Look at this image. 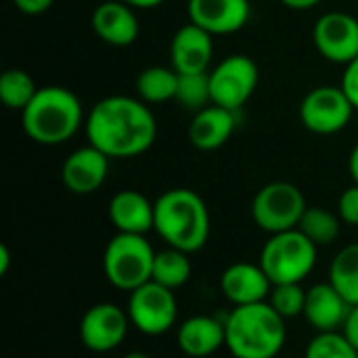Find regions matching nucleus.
I'll return each instance as SVG.
<instances>
[{
  "label": "nucleus",
  "mask_w": 358,
  "mask_h": 358,
  "mask_svg": "<svg viewBox=\"0 0 358 358\" xmlns=\"http://www.w3.org/2000/svg\"><path fill=\"white\" fill-rule=\"evenodd\" d=\"M355 111L357 109L342 86H317L300 103V120L304 128L323 136L344 130Z\"/></svg>",
  "instance_id": "obj_10"
},
{
  "label": "nucleus",
  "mask_w": 358,
  "mask_h": 358,
  "mask_svg": "<svg viewBox=\"0 0 358 358\" xmlns=\"http://www.w3.org/2000/svg\"><path fill=\"white\" fill-rule=\"evenodd\" d=\"M258 65L248 55H231L210 71L212 103L239 111L258 88Z\"/></svg>",
  "instance_id": "obj_9"
},
{
  "label": "nucleus",
  "mask_w": 358,
  "mask_h": 358,
  "mask_svg": "<svg viewBox=\"0 0 358 358\" xmlns=\"http://www.w3.org/2000/svg\"><path fill=\"white\" fill-rule=\"evenodd\" d=\"M13 4H15V8L19 13L29 15V17H36V15L46 13L55 4V0H13Z\"/></svg>",
  "instance_id": "obj_32"
},
{
  "label": "nucleus",
  "mask_w": 358,
  "mask_h": 358,
  "mask_svg": "<svg viewBox=\"0 0 358 358\" xmlns=\"http://www.w3.org/2000/svg\"><path fill=\"white\" fill-rule=\"evenodd\" d=\"M92 31L109 46H130L136 42L141 23L136 8L122 0H105L92 10Z\"/></svg>",
  "instance_id": "obj_17"
},
{
  "label": "nucleus",
  "mask_w": 358,
  "mask_h": 358,
  "mask_svg": "<svg viewBox=\"0 0 358 358\" xmlns=\"http://www.w3.org/2000/svg\"><path fill=\"white\" fill-rule=\"evenodd\" d=\"M298 229L317 248H325V245H331L340 237L342 218H340V214H336L327 208H306Z\"/></svg>",
  "instance_id": "obj_25"
},
{
  "label": "nucleus",
  "mask_w": 358,
  "mask_h": 358,
  "mask_svg": "<svg viewBox=\"0 0 358 358\" xmlns=\"http://www.w3.org/2000/svg\"><path fill=\"white\" fill-rule=\"evenodd\" d=\"M130 325L126 308L113 302H101L84 313L80 321V342L90 352L105 355L124 344Z\"/></svg>",
  "instance_id": "obj_11"
},
{
  "label": "nucleus",
  "mask_w": 358,
  "mask_h": 358,
  "mask_svg": "<svg viewBox=\"0 0 358 358\" xmlns=\"http://www.w3.org/2000/svg\"><path fill=\"white\" fill-rule=\"evenodd\" d=\"M271 289H273V283L260 264L233 262L231 266L224 268L220 277V292L233 306L266 302L271 296Z\"/></svg>",
  "instance_id": "obj_16"
},
{
  "label": "nucleus",
  "mask_w": 358,
  "mask_h": 358,
  "mask_svg": "<svg viewBox=\"0 0 358 358\" xmlns=\"http://www.w3.org/2000/svg\"><path fill=\"white\" fill-rule=\"evenodd\" d=\"M178 105L199 111L208 105H212V92H210V71L203 73H178V90L176 99Z\"/></svg>",
  "instance_id": "obj_27"
},
{
  "label": "nucleus",
  "mask_w": 358,
  "mask_h": 358,
  "mask_svg": "<svg viewBox=\"0 0 358 358\" xmlns=\"http://www.w3.org/2000/svg\"><path fill=\"white\" fill-rule=\"evenodd\" d=\"M178 71L174 67L151 65L143 69L136 78V94L147 105H162L176 99Z\"/></svg>",
  "instance_id": "obj_22"
},
{
  "label": "nucleus",
  "mask_w": 358,
  "mask_h": 358,
  "mask_svg": "<svg viewBox=\"0 0 358 358\" xmlns=\"http://www.w3.org/2000/svg\"><path fill=\"white\" fill-rule=\"evenodd\" d=\"M304 358H358V350L342 331H325L308 342Z\"/></svg>",
  "instance_id": "obj_28"
},
{
  "label": "nucleus",
  "mask_w": 358,
  "mask_h": 358,
  "mask_svg": "<svg viewBox=\"0 0 358 358\" xmlns=\"http://www.w3.org/2000/svg\"><path fill=\"white\" fill-rule=\"evenodd\" d=\"M10 268V252L6 243H0V275L4 277Z\"/></svg>",
  "instance_id": "obj_35"
},
{
  "label": "nucleus",
  "mask_w": 358,
  "mask_h": 358,
  "mask_svg": "<svg viewBox=\"0 0 358 358\" xmlns=\"http://www.w3.org/2000/svg\"><path fill=\"white\" fill-rule=\"evenodd\" d=\"M340 331L346 336V340L358 350V304L357 306H350L348 317H346V321H344Z\"/></svg>",
  "instance_id": "obj_33"
},
{
  "label": "nucleus",
  "mask_w": 358,
  "mask_h": 358,
  "mask_svg": "<svg viewBox=\"0 0 358 358\" xmlns=\"http://www.w3.org/2000/svg\"><path fill=\"white\" fill-rule=\"evenodd\" d=\"M313 42L321 57L348 65L358 57V19L344 10H331L317 19Z\"/></svg>",
  "instance_id": "obj_12"
},
{
  "label": "nucleus",
  "mask_w": 358,
  "mask_h": 358,
  "mask_svg": "<svg viewBox=\"0 0 358 358\" xmlns=\"http://www.w3.org/2000/svg\"><path fill=\"white\" fill-rule=\"evenodd\" d=\"M155 250L145 235L115 233L103 252V273L120 292H134L151 281Z\"/></svg>",
  "instance_id": "obj_6"
},
{
  "label": "nucleus",
  "mask_w": 358,
  "mask_h": 358,
  "mask_svg": "<svg viewBox=\"0 0 358 358\" xmlns=\"http://www.w3.org/2000/svg\"><path fill=\"white\" fill-rule=\"evenodd\" d=\"M189 21L212 36H229L243 29L252 17L250 0H189Z\"/></svg>",
  "instance_id": "obj_13"
},
{
  "label": "nucleus",
  "mask_w": 358,
  "mask_h": 358,
  "mask_svg": "<svg viewBox=\"0 0 358 358\" xmlns=\"http://www.w3.org/2000/svg\"><path fill=\"white\" fill-rule=\"evenodd\" d=\"M153 231L168 248L195 254L210 239V210L191 189H170L155 199Z\"/></svg>",
  "instance_id": "obj_3"
},
{
  "label": "nucleus",
  "mask_w": 358,
  "mask_h": 358,
  "mask_svg": "<svg viewBox=\"0 0 358 358\" xmlns=\"http://www.w3.org/2000/svg\"><path fill=\"white\" fill-rule=\"evenodd\" d=\"M348 170H350L352 182L358 185V143L355 145V149L350 151V157H348Z\"/></svg>",
  "instance_id": "obj_36"
},
{
  "label": "nucleus",
  "mask_w": 358,
  "mask_h": 358,
  "mask_svg": "<svg viewBox=\"0 0 358 358\" xmlns=\"http://www.w3.org/2000/svg\"><path fill=\"white\" fill-rule=\"evenodd\" d=\"M86 122L80 99L63 86H44L21 111L27 138L38 145H61L78 134Z\"/></svg>",
  "instance_id": "obj_4"
},
{
  "label": "nucleus",
  "mask_w": 358,
  "mask_h": 358,
  "mask_svg": "<svg viewBox=\"0 0 358 358\" xmlns=\"http://www.w3.org/2000/svg\"><path fill=\"white\" fill-rule=\"evenodd\" d=\"M122 2H126V4H130L132 8H155V6H159V4H164L166 0H122Z\"/></svg>",
  "instance_id": "obj_37"
},
{
  "label": "nucleus",
  "mask_w": 358,
  "mask_h": 358,
  "mask_svg": "<svg viewBox=\"0 0 358 358\" xmlns=\"http://www.w3.org/2000/svg\"><path fill=\"white\" fill-rule=\"evenodd\" d=\"M84 130L88 143L109 159H130L147 153L157 138L151 105L138 96L111 94L92 105Z\"/></svg>",
  "instance_id": "obj_1"
},
{
  "label": "nucleus",
  "mask_w": 358,
  "mask_h": 358,
  "mask_svg": "<svg viewBox=\"0 0 358 358\" xmlns=\"http://www.w3.org/2000/svg\"><path fill=\"white\" fill-rule=\"evenodd\" d=\"M342 90L346 92V96L350 99L352 107L358 111V57L355 61H350L348 65H344V73H342Z\"/></svg>",
  "instance_id": "obj_31"
},
{
  "label": "nucleus",
  "mask_w": 358,
  "mask_h": 358,
  "mask_svg": "<svg viewBox=\"0 0 358 358\" xmlns=\"http://www.w3.org/2000/svg\"><path fill=\"white\" fill-rule=\"evenodd\" d=\"M285 321L296 319L300 315H304V306H306V289L302 287V283H281V285H273L271 296L266 300Z\"/></svg>",
  "instance_id": "obj_29"
},
{
  "label": "nucleus",
  "mask_w": 358,
  "mask_h": 358,
  "mask_svg": "<svg viewBox=\"0 0 358 358\" xmlns=\"http://www.w3.org/2000/svg\"><path fill=\"white\" fill-rule=\"evenodd\" d=\"M107 214L117 233L147 235L155 224V201L141 191L124 189L109 199Z\"/></svg>",
  "instance_id": "obj_18"
},
{
  "label": "nucleus",
  "mask_w": 358,
  "mask_h": 358,
  "mask_svg": "<svg viewBox=\"0 0 358 358\" xmlns=\"http://www.w3.org/2000/svg\"><path fill=\"white\" fill-rule=\"evenodd\" d=\"M122 358H151L149 355H145V352H128V355H124Z\"/></svg>",
  "instance_id": "obj_38"
},
{
  "label": "nucleus",
  "mask_w": 358,
  "mask_h": 358,
  "mask_svg": "<svg viewBox=\"0 0 358 358\" xmlns=\"http://www.w3.org/2000/svg\"><path fill=\"white\" fill-rule=\"evenodd\" d=\"M338 214L344 224L358 227V185L348 187L338 201Z\"/></svg>",
  "instance_id": "obj_30"
},
{
  "label": "nucleus",
  "mask_w": 358,
  "mask_h": 358,
  "mask_svg": "<svg viewBox=\"0 0 358 358\" xmlns=\"http://www.w3.org/2000/svg\"><path fill=\"white\" fill-rule=\"evenodd\" d=\"M306 208V197L294 182L275 180L264 185L254 195L252 218L258 229L275 235L298 229Z\"/></svg>",
  "instance_id": "obj_7"
},
{
  "label": "nucleus",
  "mask_w": 358,
  "mask_h": 358,
  "mask_svg": "<svg viewBox=\"0 0 358 358\" xmlns=\"http://www.w3.org/2000/svg\"><path fill=\"white\" fill-rule=\"evenodd\" d=\"M285 340V319L268 302L233 306L224 319V348L235 358H277Z\"/></svg>",
  "instance_id": "obj_2"
},
{
  "label": "nucleus",
  "mask_w": 358,
  "mask_h": 358,
  "mask_svg": "<svg viewBox=\"0 0 358 358\" xmlns=\"http://www.w3.org/2000/svg\"><path fill=\"white\" fill-rule=\"evenodd\" d=\"M191 254L187 252H180L176 248H166V250H159L155 254V262H153V275H151V281L168 287V289H178L182 285L189 283L191 279V273H193V266H191V260H189Z\"/></svg>",
  "instance_id": "obj_23"
},
{
  "label": "nucleus",
  "mask_w": 358,
  "mask_h": 358,
  "mask_svg": "<svg viewBox=\"0 0 358 358\" xmlns=\"http://www.w3.org/2000/svg\"><path fill=\"white\" fill-rule=\"evenodd\" d=\"M319 248L300 231H283L268 235L260 250L258 264L264 268L273 285L302 283L317 266Z\"/></svg>",
  "instance_id": "obj_5"
},
{
  "label": "nucleus",
  "mask_w": 358,
  "mask_h": 358,
  "mask_svg": "<svg viewBox=\"0 0 358 358\" xmlns=\"http://www.w3.org/2000/svg\"><path fill=\"white\" fill-rule=\"evenodd\" d=\"M327 281L346 298L350 306L358 304V243L342 248L329 264Z\"/></svg>",
  "instance_id": "obj_24"
},
{
  "label": "nucleus",
  "mask_w": 358,
  "mask_h": 358,
  "mask_svg": "<svg viewBox=\"0 0 358 358\" xmlns=\"http://www.w3.org/2000/svg\"><path fill=\"white\" fill-rule=\"evenodd\" d=\"M281 4H285L287 8H294V10H308L317 4H321L323 0H279Z\"/></svg>",
  "instance_id": "obj_34"
},
{
  "label": "nucleus",
  "mask_w": 358,
  "mask_h": 358,
  "mask_svg": "<svg viewBox=\"0 0 358 358\" xmlns=\"http://www.w3.org/2000/svg\"><path fill=\"white\" fill-rule=\"evenodd\" d=\"M36 80L25 69H6L0 76V101L15 111H23L38 92Z\"/></svg>",
  "instance_id": "obj_26"
},
{
  "label": "nucleus",
  "mask_w": 358,
  "mask_h": 358,
  "mask_svg": "<svg viewBox=\"0 0 358 358\" xmlns=\"http://www.w3.org/2000/svg\"><path fill=\"white\" fill-rule=\"evenodd\" d=\"M348 310L350 304L329 281L317 283L306 289V306L302 317L317 334L340 331L348 317Z\"/></svg>",
  "instance_id": "obj_19"
},
{
  "label": "nucleus",
  "mask_w": 358,
  "mask_h": 358,
  "mask_svg": "<svg viewBox=\"0 0 358 358\" xmlns=\"http://www.w3.org/2000/svg\"><path fill=\"white\" fill-rule=\"evenodd\" d=\"M235 124V111L212 103L195 111L189 124V141L197 151H216L233 136Z\"/></svg>",
  "instance_id": "obj_21"
},
{
  "label": "nucleus",
  "mask_w": 358,
  "mask_h": 358,
  "mask_svg": "<svg viewBox=\"0 0 358 358\" xmlns=\"http://www.w3.org/2000/svg\"><path fill=\"white\" fill-rule=\"evenodd\" d=\"M107 174L109 157L90 143L86 147L71 151L61 166L63 187L76 195H90L99 191L105 185Z\"/></svg>",
  "instance_id": "obj_14"
},
{
  "label": "nucleus",
  "mask_w": 358,
  "mask_h": 358,
  "mask_svg": "<svg viewBox=\"0 0 358 358\" xmlns=\"http://www.w3.org/2000/svg\"><path fill=\"white\" fill-rule=\"evenodd\" d=\"M126 310L132 327L151 338L168 334L178 319V302L174 289H168L155 281H149L130 292Z\"/></svg>",
  "instance_id": "obj_8"
},
{
  "label": "nucleus",
  "mask_w": 358,
  "mask_h": 358,
  "mask_svg": "<svg viewBox=\"0 0 358 358\" xmlns=\"http://www.w3.org/2000/svg\"><path fill=\"white\" fill-rule=\"evenodd\" d=\"M176 344L187 357H212L224 346V321H218L210 315L189 317L176 329Z\"/></svg>",
  "instance_id": "obj_20"
},
{
  "label": "nucleus",
  "mask_w": 358,
  "mask_h": 358,
  "mask_svg": "<svg viewBox=\"0 0 358 358\" xmlns=\"http://www.w3.org/2000/svg\"><path fill=\"white\" fill-rule=\"evenodd\" d=\"M214 36L193 21L180 25L170 42V61L178 73H203L212 65Z\"/></svg>",
  "instance_id": "obj_15"
}]
</instances>
